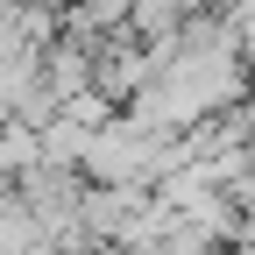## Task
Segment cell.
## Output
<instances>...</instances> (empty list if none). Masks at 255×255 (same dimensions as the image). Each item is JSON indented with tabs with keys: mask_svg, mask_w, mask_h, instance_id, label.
<instances>
[{
	"mask_svg": "<svg viewBox=\"0 0 255 255\" xmlns=\"http://www.w3.org/2000/svg\"><path fill=\"white\" fill-rule=\"evenodd\" d=\"M170 163H177V135H156L135 114H107L78 156V177L107 184V191H156V177Z\"/></svg>",
	"mask_w": 255,
	"mask_h": 255,
	"instance_id": "cell-1",
	"label": "cell"
},
{
	"mask_svg": "<svg viewBox=\"0 0 255 255\" xmlns=\"http://www.w3.org/2000/svg\"><path fill=\"white\" fill-rule=\"evenodd\" d=\"M227 36H234L241 57L255 64V0H227Z\"/></svg>",
	"mask_w": 255,
	"mask_h": 255,
	"instance_id": "cell-2",
	"label": "cell"
},
{
	"mask_svg": "<svg viewBox=\"0 0 255 255\" xmlns=\"http://www.w3.org/2000/svg\"><path fill=\"white\" fill-rule=\"evenodd\" d=\"M14 7H21V0H0V14H14Z\"/></svg>",
	"mask_w": 255,
	"mask_h": 255,
	"instance_id": "cell-3",
	"label": "cell"
},
{
	"mask_svg": "<svg viewBox=\"0 0 255 255\" xmlns=\"http://www.w3.org/2000/svg\"><path fill=\"white\" fill-rule=\"evenodd\" d=\"M248 85H255V78H248Z\"/></svg>",
	"mask_w": 255,
	"mask_h": 255,
	"instance_id": "cell-4",
	"label": "cell"
}]
</instances>
